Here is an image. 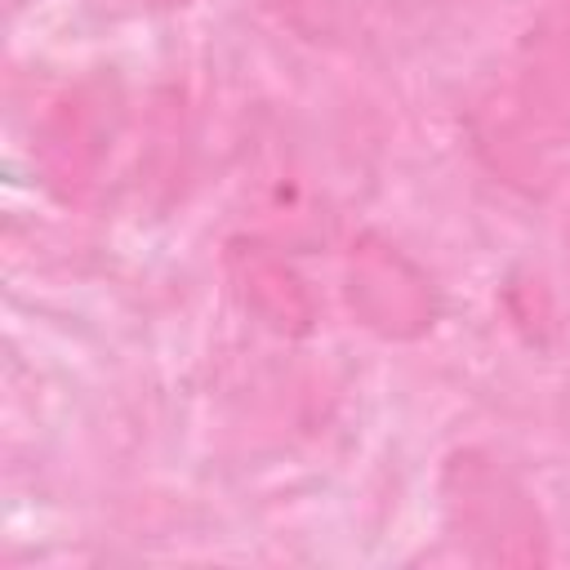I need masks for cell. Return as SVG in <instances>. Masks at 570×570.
Returning <instances> with one entry per match:
<instances>
[{"mask_svg": "<svg viewBox=\"0 0 570 570\" xmlns=\"http://www.w3.org/2000/svg\"><path fill=\"white\" fill-rule=\"evenodd\" d=\"M503 71L494 98L499 129L534 156L570 142V0H543Z\"/></svg>", "mask_w": 570, "mask_h": 570, "instance_id": "obj_1", "label": "cell"}, {"mask_svg": "<svg viewBox=\"0 0 570 570\" xmlns=\"http://www.w3.org/2000/svg\"><path fill=\"white\" fill-rule=\"evenodd\" d=\"M450 517L459 539L481 557V561H548L543 525L534 503L525 499L521 485H512L503 472L476 459H459L450 468Z\"/></svg>", "mask_w": 570, "mask_h": 570, "instance_id": "obj_2", "label": "cell"}, {"mask_svg": "<svg viewBox=\"0 0 570 570\" xmlns=\"http://www.w3.org/2000/svg\"><path fill=\"white\" fill-rule=\"evenodd\" d=\"M347 303L383 338H414L432 325L428 276L383 236H361L347 254Z\"/></svg>", "mask_w": 570, "mask_h": 570, "instance_id": "obj_3", "label": "cell"}, {"mask_svg": "<svg viewBox=\"0 0 570 570\" xmlns=\"http://www.w3.org/2000/svg\"><path fill=\"white\" fill-rule=\"evenodd\" d=\"M227 263H232V281L240 289L245 307H254L272 330L298 334L312 325V303L281 254H272L258 240H236Z\"/></svg>", "mask_w": 570, "mask_h": 570, "instance_id": "obj_4", "label": "cell"}, {"mask_svg": "<svg viewBox=\"0 0 570 570\" xmlns=\"http://www.w3.org/2000/svg\"><path fill=\"white\" fill-rule=\"evenodd\" d=\"M102 98H94L89 89L67 94L45 129V160L53 183H67L71 191L80 183H89V174L102 160Z\"/></svg>", "mask_w": 570, "mask_h": 570, "instance_id": "obj_5", "label": "cell"}, {"mask_svg": "<svg viewBox=\"0 0 570 570\" xmlns=\"http://www.w3.org/2000/svg\"><path fill=\"white\" fill-rule=\"evenodd\" d=\"M263 4H272L294 31H303V36H321V31H330V18H334V0H263Z\"/></svg>", "mask_w": 570, "mask_h": 570, "instance_id": "obj_6", "label": "cell"}, {"mask_svg": "<svg viewBox=\"0 0 570 570\" xmlns=\"http://www.w3.org/2000/svg\"><path fill=\"white\" fill-rule=\"evenodd\" d=\"M160 4H183V0H160Z\"/></svg>", "mask_w": 570, "mask_h": 570, "instance_id": "obj_7", "label": "cell"}]
</instances>
